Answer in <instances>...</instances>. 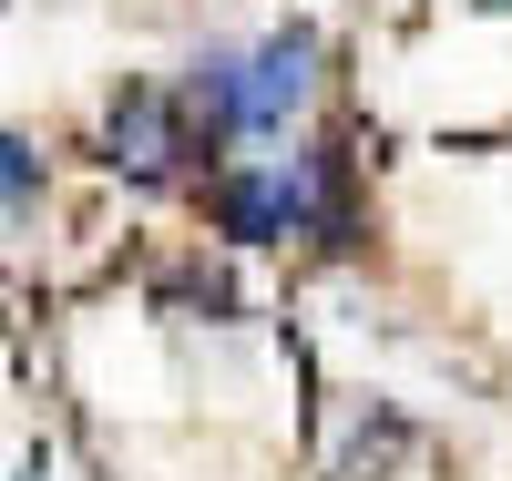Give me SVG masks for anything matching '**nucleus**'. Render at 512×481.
I'll use <instances>...</instances> for the list:
<instances>
[{"label": "nucleus", "instance_id": "2", "mask_svg": "<svg viewBox=\"0 0 512 481\" xmlns=\"http://www.w3.org/2000/svg\"><path fill=\"white\" fill-rule=\"evenodd\" d=\"M205 154V123L185 113L175 82H144V72H123L113 82V103H103V164L113 174H134V185H175V174H195Z\"/></svg>", "mask_w": 512, "mask_h": 481}, {"label": "nucleus", "instance_id": "4", "mask_svg": "<svg viewBox=\"0 0 512 481\" xmlns=\"http://www.w3.org/2000/svg\"><path fill=\"white\" fill-rule=\"evenodd\" d=\"M482 11H512V0H482Z\"/></svg>", "mask_w": 512, "mask_h": 481}, {"label": "nucleus", "instance_id": "3", "mask_svg": "<svg viewBox=\"0 0 512 481\" xmlns=\"http://www.w3.org/2000/svg\"><path fill=\"white\" fill-rule=\"evenodd\" d=\"M31 205H41V154L0 123V215H31Z\"/></svg>", "mask_w": 512, "mask_h": 481}, {"label": "nucleus", "instance_id": "1", "mask_svg": "<svg viewBox=\"0 0 512 481\" xmlns=\"http://www.w3.org/2000/svg\"><path fill=\"white\" fill-rule=\"evenodd\" d=\"M175 93H185V113L205 123L216 154L226 144H267L318 93V31L287 21V31H256V41H205V52L175 72Z\"/></svg>", "mask_w": 512, "mask_h": 481}]
</instances>
